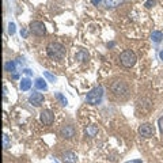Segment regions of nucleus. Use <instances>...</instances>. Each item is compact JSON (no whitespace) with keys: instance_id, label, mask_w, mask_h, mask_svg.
<instances>
[{"instance_id":"25","label":"nucleus","mask_w":163,"mask_h":163,"mask_svg":"<svg viewBox=\"0 0 163 163\" xmlns=\"http://www.w3.org/2000/svg\"><path fill=\"white\" fill-rule=\"evenodd\" d=\"M24 73H26V75H31V73H33V72H31V69H24Z\"/></svg>"},{"instance_id":"20","label":"nucleus","mask_w":163,"mask_h":163,"mask_svg":"<svg viewBox=\"0 0 163 163\" xmlns=\"http://www.w3.org/2000/svg\"><path fill=\"white\" fill-rule=\"evenodd\" d=\"M8 33H10L11 35H14L15 34V23H12V22L8 24Z\"/></svg>"},{"instance_id":"17","label":"nucleus","mask_w":163,"mask_h":163,"mask_svg":"<svg viewBox=\"0 0 163 163\" xmlns=\"http://www.w3.org/2000/svg\"><path fill=\"white\" fill-rule=\"evenodd\" d=\"M54 95H56V98H57L58 101L61 102V105H64V106H65V105H67V103H68V101H67V98H65V96L62 95L61 92H56V94H54Z\"/></svg>"},{"instance_id":"2","label":"nucleus","mask_w":163,"mask_h":163,"mask_svg":"<svg viewBox=\"0 0 163 163\" xmlns=\"http://www.w3.org/2000/svg\"><path fill=\"white\" fill-rule=\"evenodd\" d=\"M102 96H103V88L101 86H98L95 88H92L91 91L87 94L86 101L90 105H96V103H99L102 101Z\"/></svg>"},{"instance_id":"8","label":"nucleus","mask_w":163,"mask_h":163,"mask_svg":"<svg viewBox=\"0 0 163 163\" xmlns=\"http://www.w3.org/2000/svg\"><path fill=\"white\" fill-rule=\"evenodd\" d=\"M75 128L72 126V125H65V126H62L61 129H60V134H61L64 139H71L75 136Z\"/></svg>"},{"instance_id":"18","label":"nucleus","mask_w":163,"mask_h":163,"mask_svg":"<svg viewBox=\"0 0 163 163\" xmlns=\"http://www.w3.org/2000/svg\"><path fill=\"white\" fill-rule=\"evenodd\" d=\"M5 71H8V72H14V71H15V62H14V61H8V62H5Z\"/></svg>"},{"instance_id":"9","label":"nucleus","mask_w":163,"mask_h":163,"mask_svg":"<svg viewBox=\"0 0 163 163\" xmlns=\"http://www.w3.org/2000/svg\"><path fill=\"white\" fill-rule=\"evenodd\" d=\"M29 102L33 106H39L43 102V95L41 92H33V94L29 96Z\"/></svg>"},{"instance_id":"10","label":"nucleus","mask_w":163,"mask_h":163,"mask_svg":"<svg viewBox=\"0 0 163 163\" xmlns=\"http://www.w3.org/2000/svg\"><path fill=\"white\" fill-rule=\"evenodd\" d=\"M62 162L64 163H76L77 162V156L75 152H65L62 155Z\"/></svg>"},{"instance_id":"4","label":"nucleus","mask_w":163,"mask_h":163,"mask_svg":"<svg viewBox=\"0 0 163 163\" xmlns=\"http://www.w3.org/2000/svg\"><path fill=\"white\" fill-rule=\"evenodd\" d=\"M121 62H122V65L125 67H133L134 62H136V54H134L133 50H130V49H126L124 52L121 53Z\"/></svg>"},{"instance_id":"15","label":"nucleus","mask_w":163,"mask_h":163,"mask_svg":"<svg viewBox=\"0 0 163 163\" xmlns=\"http://www.w3.org/2000/svg\"><path fill=\"white\" fill-rule=\"evenodd\" d=\"M122 0H105V5L106 7H115V5H120V3Z\"/></svg>"},{"instance_id":"16","label":"nucleus","mask_w":163,"mask_h":163,"mask_svg":"<svg viewBox=\"0 0 163 163\" xmlns=\"http://www.w3.org/2000/svg\"><path fill=\"white\" fill-rule=\"evenodd\" d=\"M86 132H87V134H88L90 137H92V136H95V133L98 132V129H96L94 125H90V126L86 129Z\"/></svg>"},{"instance_id":"12","label":"nucleus","mask_w":163,"mask_h":163,"mask_svg":"<svg viewBox=\"0 0 163 163\" xmlns=\"http://www.w3.org/2000/svg\"><path fill=\"white\" fill-rule=\"evenodd\" d=\"M34 84H35V87H37L38 90H43V91H45V90L48 88V84H46V82L43 80L42 77L35 79V83H34Z\"/></svg>"},{"instance_id":"13","label":"nucleus","mask_w":163,"mask_h":163,"mask_svg":"<svg viewBox=\"0 0 163 163\" xmlns=\"http://www.w3.org/2000/svg\"><path fill=\"white\" fill-rule=\"evenodd\" d=\"M151 39H152L153 42H160L163 39V34L160 31H152L151 34Z\"/></svg>"},{"instance_id":"26","label":"nucleus","mask_w":163,"mask_h":163,"mask_svg":"<svg viewBox=\"0 0 163 163\" xmlns=\"http://www.w3.org/2000/svg\"><path fill=\"white\" fill-rule=\"evenodd\" d=\"M128 163H141L140 159H136V160H132V162H128Z\"/></svg>"},{"instance_id":"14","label":"nucleus","mask_w":163,"mask_h":163,"mask_svg":"<svg viewBox=\"0 0 163 163\" xmlns=\"http://www.w3.org/2000/svg\"><path fill=\"white\" fill-rule=\"evenodd\" d=\"M75 57H76L77 60H80V61H87V60H88V53L84 52V50H79Z\"/></svg>"},{"instance_id":"19","label":"nucleus","mask_w":163,"mask_h":163,"mask_svg":"<svg viewBox=\"0 0 163 163\" xmlns=\"http://www.w3.org/2000/svg\"><path fill=\"white\" fill-rule=\"evenodd\" d=\"M43 76L46 77V79H48L49 82H53V83H54V80H56V77L53 76L52 73H49L48 71H45V72H43Z\"/></svg>"},{"instance_id":"27","label":"nucleus","mask_w":163,"mask_h":163,"mask_svg":"<svg viewBox=\"0 0 163 163\" xmlns=\"http://www.w3.org/2000/svg\"><path fill=\"white\" fill-rule=\"evenodd\" d=\"M159 56H160V58H162V60H163V50H162V52H160V54H159Z\"/></svg>"},{"instance_id":"21","label":"nucleus","mask_w":163,"mask_h":163,"mask_svg":"<svg viewBox=\"0 0 163 163\" xmlns=\"http://www.w3.org/2000/svg\"><path fill=\"white\" fill-rule=\"evenodd\" d=\"M3 140H4V144H3V145H4V149L8 148V136L4 134V136H3Z\"/></svg>"},{"instance_id":"23","label":"nucleus","mask_w":163,"mask_h":163,"mask_svg":"<svg viewBox=\"0 0 163 163\" xmlns=\"http://www.w3.org/2000/svg\"><path fill=\"white\" fill-rule=\"evenodd\" d=\"M159 129H160V132H162L163 133V117H160V118H159Z\"/></svg>"},{"instance_id":"1","label":"nucleus","mask_w":163,"mask_h":163,"mask_svg":"<svg viewBox=\"0 0 163 163\" xmlns=\"http://www.w3.org/2000/svg\"><path fill=\"white\" fill-rule=\"evenodd\" d=\"M46 52H48V56L53 60H62L65 57V48L62 46L61 43L58 42H50L46 48Z\"/></svg>"},{"instance_id":"7","label":"nucleus","mask_w":163,"mask_h":163,"mask_svg":"<svg viewBox=\"0 0 163 163\" xmlns=\"http://www.w3.org/2000/svg\"><path fill=\"white\" fill-rule=\"evenodd\" d=\"M139 134L143 137H151L153 136V126L149 124H143L139 126Z\"/></svg>"},{"instance_id":"24","label":"nucleus","mask_w":163,"mask_h":163,"mask_svg":"<svg viewBox=\"0 0 163 163\" xmlns=\"http://www.w3.org/2000/svg\"><path fill=\"white\" fill-rule=\"evenodd\" d=\"M91 1H92V4H94V5H96V4H99L102 0H91Z\"/></svg>"},{"instance_id":"6","label":"nucleus","mask_w":163,"mask_h":163,"mask_svg":"<svg viewBox=\"0 0 163 163\" xmlns=\"http://www.w3.org/2000/svg\"><path fill=\"white\" fill-rule=\"evenodd\" d=\"M39 118H41V122H42L43 125H50V124H53V121H54V114H53L50 110H42Z\"/></svg>"},{"instance_id":"22","label":"nucleus","mask_w":163,"mask_h":163,"mask_svg":"<svg viewBox=\"0 0 163 163\" xmlns=\"http://www.w3.org/2000/svg\"><path fill=\"white\" fill-rule=\"evenodd\" d=\"M153 4H155V0H147V3H145V7H147V8H151Z\"/></svg>"},{"instance_id":"5","label":"nucleus","mask_w":163,"mask_h":163,"mask_svg":"<svg viewBox=\"0 0 163 163\" xmlns=\"http://www.w3.org/2000/svg\"><path fill=\"white\" fill-rule=\"evenodd\" d=\"M30 30H31V33L35 34V35H43V34L46 33L45 24H43L42 22H39V20H34V22H31V24H30Z\"/></svg>"},{"instance_id":"11","label":"nucleus","mask_w":163,"mask_h":163,"mask_svg":"<svg viewBox=\"0 0 163 163\" xmlns=\"http://www.w3.org/2000/svg\"><path fill=\"white\" fill-rule=\"evenodd\" d=\"M30 87H31V80H30L29 77H24L20 80V88H22V91H27L30 90Z\"/></svg>"},{"instance_id":"3","label":"nucleus","mask_w":163,"mask_h":163,"mask_svg":"<svg viewBox=\"0 0 163 163\" xmlns=\"http://www.w3.org/2000/svg\"><path fill=\"white\" fill-rule=\"evenodd\" d=\"M111 91L114 94L115 96H120V98H125V96L128 95V86H126V83L121 80H117L114 82L113 84H111Z\"/></svg>"}]
</instances>
